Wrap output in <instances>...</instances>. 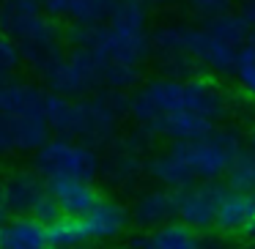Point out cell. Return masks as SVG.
<instances>
[{
    "label": "cell",
    "instance_id": "34",
    "mask_svg": "<svg viewBox=\"0 0 255 249\" xmlns=\"http://www.w3.org/2000/svg\"><path fill=\"white\" fill-rule=\"evenodd\" d=\"M170 3H178V0H170ZM184 3H187V0H184Z\"/></svg>",
    "mask_w": 255,
    "mask_h": 249
},
{
    "label": "cell",
    "instance_id": "12",
    "mask_svg": "<svg viewBox=\"0 0 255 249\" xmlns=\"http://www.w3.org/2000/svg\"><path fill=\"white\" fill-rule=\"evenodd\" d=\"M83 219L85 236H88L91 244H105V241H116L132 225V216H129V208L118 200H105L102 197L94 208L88 211Z\"/></svg>",
    "mask_w": 255,
    "mask_h": 249
},
{
    "label": "cell",
    "instance_id": "19",
    "mask_svg": "<svg viewBox=\"0 0 255 249\" xmlns=\"http://www.w3.org/2000/svg\"><path fill=\"white\" fill-rule=\"evenodd\" d=\"M255 216V194L250 192H239V189H225L220 200V208L214 216V227L220 233H244V227L253 222Z\"/></svg>",
    "mask_w": 255,
    "mask_h": 249
},
{
    "label": "cell",
    "instance_id": "2",
    "mask_svg": "<svg viewBox=\"0 0 255 249\" xmlns=\"http://www.w3.org/2000/svg\"><path fill=\"white\" fill-rule=\"evenodd\" d=\"M198 112L214 123H222L231 115V96L211 83L209 77H154L140 85L129 96V115L140 123V129H151L156 121L173 112Z\"/></svg>",
    "mask_w": 255,
    "mask_h": 249
},
{
    "label": "cell",
    "instance_id": "33",
    "mask_svg": "<svg viewBox=\"0 0 255 249\" xmlns=\"http://www.w3.org/2000/svg\"><path fill=\"white\" fill-rule=\"evenodd\" d=\"M0 22H3V0H0Z\"/></svg>",
    "mask_w": 255,
    "mask_h": 249
},
{
    "label": "cell",
    "instance_id": "21",
    "mask_svg": "<svg viewBox=\"0 0 255 249\" xmlns=\"http://www.w3.org/2000/svg\"><path fill=\"white\" fill-rule=\"evenodd\" d=\"M47 238L50 249H80L91 244L80 216H58L52 225H47Z\"/></svg>",
    "mask_w": 255,
    "mask_h": 249
},
{
    "label": "cell",
    "instance_id": "7",
    "mask_svg": "<svg viewBox=\"0 0 255 249\" xmlns=\"http://www.w3.org/2000/svg\"><path fill=\"white\" fill-rule=\"evenodd\" d=\"M41 80L47 83L50 93L66 96V99H85L105 88V58L91 47H74L63 52Z\"/></svg>",
    "mask_w": 255,
    "mask_h": 249
},
{
    "label": "cell",
    "instance_id": "22",
    "mask_svg": "<svg viewBox=\"0 0 255 249\" xmlns=\"http://www.w3.org/2000/svg\"><path fill=\"white\" fill-rule=\"evenodd\" d=\"M225 183L231 189H239V192L255 194V151L244 148V143H242V151L236 154V159H233L231 170H228Z\"/></svg>",
    "mask_w": 255,
    "mask_h": 249
},
{
    "label": "cell",
    "instance_id": "15",
    "mask_svg": "<svg viewBox=\"0 0 255 249\" xmlns=\"http://www.w3.org/2000/svg\"><path fill=\"white\" fill-rule=\"evenodd\" d=\"M118 0H41L44 14L72 25H105Z\"/></svg>",
    "mask_w": 255,
    "mask_h": 249
},
{
    "label": "cell",
    "instance_id": "11",
    "mask_svg": "<svg viewBox=\"0 0 255 249\" xmlns=\"http://www.w3.org/2000/svg\"><path fill=\"white\" fill-rule=\"evenodd\" d=\"M50 194V183L36 170H14L0 181V205L8 214H30L33 216L36 205Z\"/></svg>",
    "mask_w": 255,
    "mask_h": 249
},
{
    "label": "cell",
    "instance_id": "35",
    "mask_svg": "<svg viewBox=\"0 0 255 249\" xmlns=\"http://www.w3.org/2000/svg\"><path fill=\"white\" fill-rule=\"evenodd\" d=\"M80 249H83V247H80Z\"/></svg>",
    "mask_w": 255,
    "mask_h": 249
},
{
    "label": "cell",
    "instance_id": "6",
    "mask_svg": "<svg viewBox=\"0 0 255 249\" xmlns=\"http://www.w3.org/2000/svg\"><path fill=\"white\" fill-rule=\"evenodd\" d=\"M0 28L19 47L22 63H28L39 77L63 55V33L58 28V19L47 17L44 11L3 17Z\"/></svg>",
    "mask_w": 255,
    "mask_h": 249
},
{
    "label": "cell",
    "instance_id": "18",
    "mask_svg": "<svg viewBox=\"0 0 255 249\" xmlns=\"http://www.w3.org/2000/svg\"><path fill=\"white\" fill-rule=\"evenodd\" d=\"M0 249H50L47 225L30 214L11 216L0 225Z\"/></svg>",
    "mask_w": 255,
    "mask_h": 249
},
{
    "label": "cell",
    "instance_id": "31",
    "mask_svg": "<svg viewBox=\"0 0 255 249\" xmlns=\"http://www.w3.org/2000/svg\"><path fill=\"white\" fill-rule=\"evenodd\" d=\"M6 219H8V211L3 208V205H0V225H3V222H6Z\"/></svg>",
    "mask_w": 255,
    "mask_h": 249
},
{
    "label": "cell",
    "instance_id": "28",
    "mask_svg": "<svg viewBox=\"0 0 255 249\" xmlns=\"http://www.w3.org/2000/svg\"><path fill=\"white\" fill-rule=\"evenodd\" d=\"M198 249H231V247H228L222 238H214V236H211V238H200Z\"/></svg>",
    "mask_w": 255,
    "mask_h": 249
},
{
    "label": "cell",
    "instance_id": "13",
    "mask_svg": "<svg viewBox=\"0 0 255 249\" xmlns=\"http://www.w3.org/2000/svg\"><path fill=\"white\" fill-rule=\"evenodd\" d=\"M145 137V132L140 129L137 137H127L118 151H113L105 162L99 165V175L105 178L107 186H132L137 183V178L145 172V162L140 159V140Z\"/></svg>",
    "mask_w": 255,
    "mask_h": 249
},
{
    "label": "cell",
    "instance_id": "8",
    "mask_svg": "<svg viewBox=\"0 0 255 249\" xmlns=\"http://www.w3.org/2000/svg\"><path fill=\"white\" fill-rule=\"evenodd\" d=\"M99 154L96 148L69 137H50L41 148L33 151V170L47 183L58 178H80V181H94L99 175Z\"/></svg>",
    "mask_w": 255,
    "mask_h": 249
},
{
    "label": "cell",
    "instance_id": "1",
    "mask_svg": "<svg viewBox=\"0 0 255 249\" xmlns=\"http://www.w3.org/2000/svg\"><path fill=\"white\" fill-rule=\"evenodd\" d=\"M242 134L233 126H217L198 140L170 143L162 154L145 162V172L173 192L198 181H222L242 151Z\"/></svg>",
    "mask_w": 255,
    "mask_h": 249
},
{
    "label": "cell",
    "instance_id": "17",
    "mask_svg": "<svg viewBox=\"0 0 255 249\" xmlns=\"http://www.w3.org/2000/svg\"><path fill=\"white\" fill-rule=\"evenodd\" d=\"M50 194L58 203L63 216H85L102 200V194L94 189V183L80 181V178H58V181H50Z\"/></svg>",
    "mask_w": 255,
    "mask_h": 249
},
{
    "label": "cell",
    "instance_id": "23",
    "mask_svg": "<svg viewBox=\"0 0 255 249\" xmlns=\"http://www.w3.org/2000/svg\"><path fill=\"white\" fill-rule=\"evenodd\" d=\"M233 77H236V85L242 88V93H247L255 101V39H247V44L242 47Z\"/></svg>",
    "mask_w": 255,
    "mask_h": 249
},
{
    "label": "cell",
    "instance_id": "14",
    "mask_svg": "<svg viewBox=\"0 0 255 249\" xmlns=\"http://www.w3.org/2000/svg\"><path fill=\"white\" fill-rule=\"evenodd\" d=\"M129 216L143 230H154V227L176 219V192L167 186L145 189L143 194H137L134 205L129 208Z\"/></svg>",
    "mask_w": 255,
    "mask_h": 249
},
{
    "label": "cell",
    "instance_id": "4",
    "mask_svg": "<svg viewBox=\"0 0 255 249\" xmlns=\"http://www.w3.org/2000/svg\"><path fill=\"white\" fill-rule=\"evenodd\" d=\"M91 50H96L107 63L140 66L151 52L148 0H118Z\"/></svg>",
    "mask_w": 255,
    "mask_h": 249
},
{
    "label": "cell",
    "instance_id": "20",
    "mask_svg": "<svg viewBox=\"0 0 255 249\" xmlns=\"http://www.w3.org/2000/svg\"><path fill=\"white\" fill-rule=\"evenodd\" d=\"M198 244H200L198 230H192L189 225H184L178 219H170L145 233L143 249H198Z\"/></svg>",
    "mask_w": 255,
    "mask_h": 249
},
{
    "label": "cell",
    "instance_id": "30",
    "mask_svg": "<svg viewBox=\"0 0 255 249\" xmlns=\"http://www.w3.org/2000/svg\"><path fill=\"white\" fill-rule=\"evenodd\" d=\"M244 238H255V216H253V222H250L247 227H244V233H242Z\"/></svg>",
    "mask_w": 255,
    "mask_h": 249
},
{
    "label": "cell",
    "instance_id": "10",
    "mask_svg": "<svg viewBox=\"0 0 255 249\" xmlns=\"http://www.w3.org/2000/svg\"><path fill=\"white\" fill-rule=\"evenodd\" d=\"M50 140L44 115H6L0 112V156L33 154Z\"/></svg>",
    "mask_w": 255,
    "mask_h": 249
},
{
    "label": "cell",
    "instance_id": "3",
    "mask_svg": "<svg viewBox=\"0 0 255 249\" xmlns=\"http://www.w3.org/2000/svg\"><path fill=\"white\" fill-rule=\"evenodd\" d=\"M124 112H129V99L124 90L102 88L85 99H66L58 93L44 96V121L50 132L58 137L80 140L91 148H102L116 140Z\"/></svg>",
    "mask_w": 255,
    "mask_h": 249
},
{
    "label": "cell",
    "instance_id": "25",
    "mask_svg": "<svg viewBox=\"0 0 255 249\" xmlns=\"http://www.w3.org/2000/svg\"><path fill=\"white\" fill-rule=\"evenodd\" d=\"M22 66V55H19V47L14 44V39L8 33L0 30V80L11 77L17 69Z\"/></svg>",
    "mask_w": 255,
    "mask_h": 249
},
{
    "label": "cell",
    "instance_id": "24",
    "mask_svg": "<svg viewBox=\"0 0 255 249\" xmlns=\"http://www.w3.org/2000/svg\"><path fill=\"white\" fill-rule=\"evenodd\" d=\"M140 83V66H124V63L105 61V88L110 90H129Z\"/></svg>",
    "mask_w": 255,
    "mask_h": 249
},
{
    "label": "cell",
    "instance_id": "29",
    "mask_svg": "<svg viewBox=\"0 0 255 249\" xmlns=\"http://www.w3.org/2000/svg\"><path fill=\"white\" fill-rule=\"evenodd\" d=\"M244 148H250V151H255V126L250 129V134L244 137Z\"/></svg>",
    "mask_w": 255,
    "mask_h": 249
},
{
    "label": "cell",
    "instance_id": "5",
    "mask_svg": "<svg viewBox=\"0 0 255 249\" xmlns=\"http://www.w3.org/2000/svg\"><path fill=\"white\" fill-rule=\"evenodd\" d=\"M247 44V28L236 11H225L220 17L203 19V25H192L189 33V55L200 72H211L214 77H233L239 52Z\"/></svg>",
    "mask_w": 255,
    "mask_h": 249
},
{
    "label": "cell",
    "instance_id": "16",
    "mask_svg": "<svg viewBox=\"0 0 255 249\" xmlns=\"http://www.w3.org/2000/svg\"><path fill=\"white\" fill-rule=\"evenodd\" d=\"M44 90L25 80L3 77L0 80V112L6 115H44Z\"/></svg>",
    "mask_w": 255,
    "mask_h": 249
},
{
    "label": "cell",
    "instance_id": "27",
    "mask_svg": "<svg viewBox=\"0 0 255 249\" xmlns=\"http://www.w3.org/2000/svg\"><path fill=\"white\" fill-rule=\"evenodd\" d=\"M236 14L242 17L244 28H247V39H255V0H244Z\"/></svg>",
    "mask_w": 255,
    "mask_h": 249
},
{
    "label": "cell",
    "instance_id": "32",
    "mask_svg": "<svg viewBox=\"0 0 255 249\" xmlns=\"http://www.w3.org/2000/svg\"><path fill=\"white\" fill-rule=\"evenodd\" d=\"M242 249H255V238H247V244H244Z\"/></svg>",
    "mask_w": 255,
    "mask_h": 249
},
{
    "label": "cell",
    "instance_id": "26",
    "mask_svg": "<svg viewBox=\"0 0 255 249\" xmlns=\"http://www.w3.org/2000/svg\"><path fill=\"white\" fill-rule=\"evenodd\" d=\"M189 8L198 14L200 19H211V17H220V14L231 11L233 8V0H187Z\"/></svg>",
    "mask_w": 255,
    "mask_h": 249
},
{
    "label": "cell",
    "instance_id": "9",
    "mask_svg": "<svg viewBox=\"0 0 255 249\" xmlns=\"http://www.w3.org/2000/svg\"><path fill=\"white\" fill-rule=\"evenodd\" d=\"M228 183L222 181H198L176 192V219L203 233L214 227V216Z\"/></svg>",
    "mask_w": 255,
    "mask_h": 249
}]
</instances>
